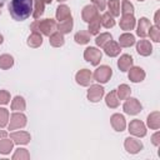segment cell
<instances>
[{
    "label": "cell",
    "mask_w": 160,
    "mask_h": 160,
    "mask_svg": "<svg viewBox=\"0 0 160 160\" xmlns=\"http://www.w3.org/2000/svg\"><path fill=\"white\" fill-rule=\"evenodd\" d=\"M9 11L14 20H25L32 12V0H11L9 4Z\"/></svg>",
    "instance_id": "6da1fadb"
}]
</instances>
